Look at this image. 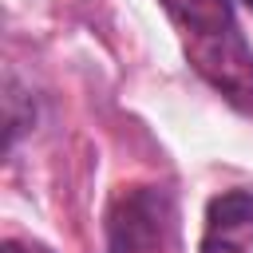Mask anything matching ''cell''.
Segmentation results:
<instances>
[{
  "label": "cell",
  "instance_id": "cell-1",
  "mask_svg": "<svg viewBox=\"0 0 253 253\" xmlns=\"http://www.w3.org/2000/svg\"><path fill=\"white\" fill-rule=\"evenodd\" d=\"M194 71L237 111L253 115V47L229 0H162Z\"/></svg>",
  "mask_w": 253,
  "mask_h": 253
},
{
  "label": "cell",
  "instance_id": "cell-2",
  "mask_svg": "<svg viewBox=\"0 0 253 253\" xmlns=\"http://www.w3.org/2000/svg\"><path fill=\"white\" fill-rule=\"evenodd\" d=\"M170 225V202L162 190H130L115 202L107 217V245L111 253H146L162 241Z\"/></svg>",
  "mask_w": 253,
  "mask_h": 253
},
{
  "label": "cell",
  "instance_id": "cell-3",
  "mask_svg": "<svg viewBox=\"0 0 253 253\" xmlns=\"http://www.w3.org/2000/svg\"><path fill=\"white\" fill-rule=\"evenodd\" d=\"M202 253H253V190H225L210 198Z\"/></svg>",
  "mask_w": 253,
  "mask_h": 253
},
{
  "label": "cell",
  "instance_id": "cell-4",
  "mask_svg": "<svg viewBox=\"0 0 253 253\" xmlns=\"http://www.w3.org/2000/svg\"><path fill=\"white\" fill-rule=\"evenodd\" d=\"M4 253H47L43 245H24V241H4Z\"/></svg>",
  "mask_w": 253,
  "mask_h": 253
},
{
  "label": "cell",
  "instance_id": "cell-5",
  "mask_svg": "<svg viewBox=\"0 0 253 253\" xmlns=\"http://www.w3.org/2000/svg\"><path fill=\"white\" fill-rule=\"evenodd\" d=\"M241 4H245V8H253V0H241Z\"/></svg>",
  "mask_w": 253,
  "mask_h": 253
}]
</instances>
